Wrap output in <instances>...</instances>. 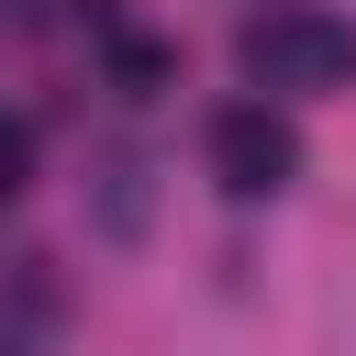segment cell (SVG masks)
<instances>
[{"mask_svg": "<svg viewBox=\"0 0 356 356\" xmlns=\"http://www.w3.org/2000/svg\"><path fill=\"white\" fill-rule=\"evenodd\" d=\"M245 78L278 89V100L356 89V22H334V11H312V0H278L267 22H245Z\"/></svg>", "mask_w": 356, "mask_h": 356, "instance_id": "cell-1", "label": "cell"}, {"mask_svg": "<svg viewBox=\"0 0 356 356\" xmlns=\"http://www.w3.org/2000/svg\"><path fill=\"white\" fill-rule=\"evenodd\" d=\"M200 156H211V178H222L234 200H278V189L300 178V134H289V111H267V100H234V111H211Z\"/></svg>", "mask_w": 356, "mask_h": 356, "instance_id": "cell-2", "label": "cell"}, {"mask_svg": "<svg viewBox=\"0 0 356 356\" xmlns=\"http://www.w3.org/2000/svg\"><path fill=\"white\" fill-rule=\"evenodd\" d=\"M11 189H22V134L0 122V200H11Z\"/></svg>", "mask_w": 356, "mask_h": 356, "instance_id": "cell-3", "label": "cell"}, {"mask_svg": "<svg viewBox=\"0 0 356 356\" xmlns=\"http://www.w3.org/2000/svg\"><path fill=\"white\" fill-rule=\"evenodd\" d=\"M0 356H33V345H22V334H11V323H0Z\"/></svg>", "mask_w": 356, "mask_h": 356, "instance_id": "cell-4", "label": "cell"}]
</instances>
